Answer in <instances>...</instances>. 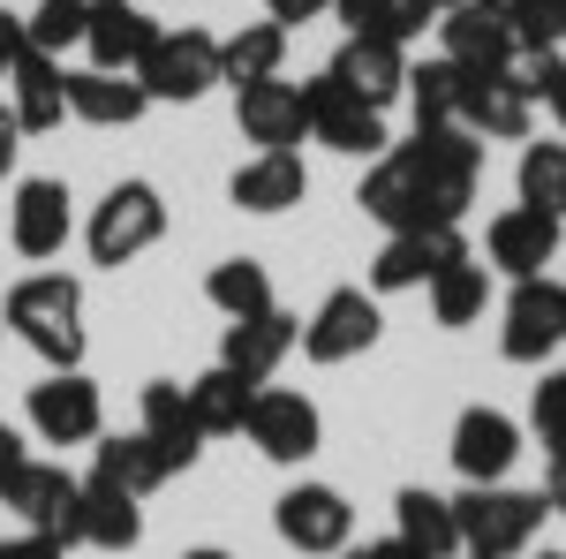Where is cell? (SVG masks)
I'll use <instances>...</instances> for the list:
<instances>
[{"label":"cell","instance_id":"obj_22","mask_svg":"<svg viewBox=\"0 0 566 559\" xmlns=\"http://www.w3.org/2000/svg\"><path fill=\"white\" fill-rule=\"evenodd\" d=\"M325 76H333V84H348L363 106H378V114H386L392 99L408 91V45H392V39H340V53L325 61Z\"/></svg>","mask_w":566,"mask_h":559},{"label":"cell","instance_id":"obj_50","mask_svg":"<svg viewBox=\"0 0 566 559\" xmlns=\"http://www.w3.org/2000/svg\"><path fill=\"white\" fill-rule=\"evenodd\" d=\"M340 559H370V552H355V545H348V552H340Z\"/></svg>","mask_w":566,"mask_h":559},{"label":"cell","instance_id":"obj_38","mask_svg":"<svg viewBox=\"0 0 566 559\" xmlns=\"http://www.w3.org/2000/svg\"><path fill=\"white\" fill-rule=\"evenodd\" d=\"M528 431L552 446V462L566 454V371H544V386L528 393Z\"/></svg>","mask_w":566,"mask_h":559},{"label":"cell","instance_id":"obj_51","mask_svg":"<svg viewBox=\"0 0 566 559\" xmlns=\"http://www.w3.org/2000/svg\"><path fill=\"white\" fill-rule=\"evenodd\" d=\"M528 559H566V552H528Z\"/></svg>","mask_w":566,"mask_h":559},{"label":"cell","instance_id":"obj_33","mask_svg":"<svg viewBox=\"0 0 566 559\" xmlns=\"http://www.w3.org/2000/svg\"><path fill=\"white\" fill-rule=\"evenodd\" d=\"M461 84H469V69H453L446 53L438 61H408V114H416V130H446V122H461Z\"/></svg>","mask_w":566,"mask_h":559},{"label":"cell","instance_id":"obj_23","mask_svg":"<svg viewBox=\"0 0 566 559\" xmlns=\"http://www.w3.org/2000/svg\"><path fill=\"white\" fill-rule=\"evenodd\" d=\"M227 197H234L242 213H258V219L295 213V205L310 197L303 152H258V159H242V167H234V182H227Z\"/></svg>","mask_w":566,"mask_h":559},{"label":"cell","instance_id":"obj_21","mask_svg":"<svg viewBox=\"0 0 566 559\" xmlns=\"http://www.w3.org/2000/svg\"><path fill=\"white\" fill-rule=\"evenodd\" d=\"M151 45H159V23H151V8H144V0H91V31H84L91 69L136 76Z\"/></svg>","mask_w":566,"mask_h":559},{"label":"cell","instance_id":"obj_17","mask_svg":"<svg viewBox=\"0 0 566 559\" xmlns=\"http://www.w3.org/2000/svg\"><path fill=\"white\" fill-rule=\"evenodd\" d=\"M453 469H461V484H506V469L522 462V424L506 416V408H461L453 416Z\"/></svg>","mask_w":566,"mask_h":559},{"label":"cell","instance_id":"obj_27","mask_svg":"<svg viewBox=\"0 0 566 559\" xmlns=\"http://www.w3.org/2000/svg\"><path fill=\"white\" fill-rule=\"evenodd\" d=\"M91 476H106V484H122L129 499H151L159 484H175V462L144 438V431H98V446H91Z\"/></svg>","mask_w":566,"mask_h":559},{"label":"cell","instance_id":"obj_52","mask_svg":"<svg viewBox=\"0 0 566 559\" xmlns=\"http://www.w3.org/2000/svg\"><path fill=\"white\" fill-rule=\"evenodd\" d=\"M446 8H453V0H446Z\"/></svg>","mask_w":566,"mask_h":559},{"label":"cell","instance_id":"obj_40","mask_svg":"<svg viewBox=\"0 0 566 559\" xmlns=\"http://www.w3.org/2000/svg\"><path fill=\"white\" fill-rule=\"evenodd\" d=\"M522 76H528V91H536V106L566 130V53H536Z\"/></svg>","mask_w":566,"mask_h":559},{"label":"cell","instance_id":"obj_3","mask_svg":"<svg viewBox=\"0 0 566 559\" xmlns=\"http://www.w3.org/2000/svg\"><path fill=\"white\" fill-rule=\"evenodd\" d=\"M544 515H552L544 491H514V484H469L453 499L469 559H528V545L544 537Z\"/></svg>","mask_w":566,"mask_h":559},{"label":"cell","instance_id":"obj_45","mask_svg":"<svg viewBox=\"0 0 566 559\" xmlns=\"http://www.w3.org/2000/svg\"><path fill=\"white\" fill-rule=\"evenodd\" d=\"M15 152H23V130H15V106H0V182L15 174Z\"/></svg>","mask_w":566,"mask_h":559},{"label":"cell","instance_id":"obj_6","mask_svg":"<svg viewBox=\"0 0 566 559\" xmlns=\"http://www.w3.org/2000/svg\"><path fill=\"white\" fill-rule=\"evenodd\" d=\"M0 507L23 521V529H45V537H61L69 552L84 545V484L61 469V462H23V469L0 484Z\"/></svg>","mask_w":566,"mask_h":559},{"label":"cell","instance_id":"obj_24","mask_svg":"<svg viewBox=\"0 0 566 559\" xmlns=\"http://www.w3.org/2000/svg\"><path fill=\"white\" fill-rule=\"evenodd\" d=\"M8 106H15V130L23 136H53L69 122V69H61L53 53H31V45H23V61H15V76H8Z\"/></svg>","mask_w":566,"mask_h":559},{"label":"cell","instance_id":"obj_19","mask_svg":"<svg viewBox=\"0 0 566 559\" xmlns=\"http://www.w3.org/2000/svg\"><path fill=\"white\" fill-rule=\"evenodd\" d=\"M295 348H303V318H287V310L272 302L264 318H234V325L219 333V363H227L234 379H250V386H272V371H280Z\"/></svg>","mask_w":566,"mask_h":559},{"label":"cell","instance_id":"obj_1","mask_svg":"<svg viewBox=\"0 0 566 559\" xmlns=\"http://www.w3.org/2000/svg\"><path fill=\"white\" fill-rule=\"evenodd\" d=\"M392 159L416 182L423 227H461V213L476 205V182H483V136L446 122V130H416L408 144H392Z\"/></svg>","mask_w":566,"mask_h":559},{"label":"cell","instance_id":"obj_30","mask_svg":"<svg viewBox=\"0 0 566 559\" xmlns=\"http://www.w3.org/2000/svg\"><path fill=\"white\" fill-rule=\"evenodd\" d=\"M181 393H189V416H197V431H205V438H234V431H242V416H250V401H258V386H250V379H234L227 363L197 371Z\"/></svg>","mask_w":566,"mask_h":559},{"label":"cell","instance_id":"obj_39","mask_svg":"<svg viewBox=\"0 0 566 559\" xmlns=\"http://www.w3.org/2000/svg\"><path fill=\"white\" fill-rule=\"evenodd\" d=\"M438 15H446V0H386V15H378V39L416 45L423 31H438Z\"/></svg>","mask_w":566,"mask_h":559},{"label":"cell","instance_id":"obj_28","mask_svg":"<svg viewBox=\"0 0 566 559\" xmlns=\"http://www.w3.org/2000/svg\"><path fill=\"white\" fill-rule=\"evenodd\" d=\"M392 537H408L423 559H461L453 499H438V491H423V484H400V491H392Z\"/></svg>","mask_w":566,"mask_h":559},{"label":"cell","instance_id":"obj_42","mask_svg":"<svg viewBox=\"0 0 566 559\" xmlns=\"http://www.w3.org/2000/svg\"><path fill=\"white\" fill-rule=\"evenodd\" d=\"M333 15L348 23V39H378V15H386V0H333Z\"/></svg>","mask_w":566,"mask_h":559},{"label":"cell","instance_id":"obj_37","mask_svg":"<svg viewBox=\"0 0 566 559\" xmlns=\"http://www.w3.org/2000/svg\"><path fill=\"white\" fill-rule=\"evenodd\" d=\"M506 23H514V45L528 61L536 53H559L566 45V0H506Z\"/></svg>","mask_w":566,"mask_h":559},{"label":"cell","instance_id":"obj_12","mask_svg":"<svg viewBox=\"0 0 566 559\" xmlns=\"http://www.w3.org/2000/svg\"><path fill=\"white\" fill-rule=\"evenodd\" d=\"M438 45L453 69L469 76H491V69H514L522 45H514V23H506V0H453L438 15Z\"/></svg>","mask_w":566,"mask_h":559},{"label":"cell","instance_id":"obj_2","mask_svg":"<svg viewBox=\"0 0 566 559\" xmlns=\"http://www.w3.org/2000/svg\"><path fill=\"white\" fill-rule=\"evenodd\" d=\"M0 325L39 355L45 371H84V280L69 272H31L15 280L8 302H0Z\"/></svg>","mask_w":566,"mask_h":559},{"label":"cell","instance_id":"obj_7","mask_svg":"<svg viewBox=\"0 0 566 559\" xmlns=\"http://www.w3.org/2000/svg\"><path fill=\"white\" fill-rule=\"evenodd\" d=\"M136 84H144L151 106H197V99L219 84V39H212V31H197V23L159 31V45H151L144 69H136Z\"/></svg>","mask_w":566,"mask_h":559},{"label":"cell","instance_id":"obj_16","mask_svg":"<svg viewBox=\"0 0 566 559\" xmlns=\"http://www.w3.org/2000/svg\"><path fill=\"white\" fill-rule=\"evenodd\" d=\"M559 235H566V219L536 213V205H506L483 227V265L506 272V280H536L544 265L559 258Z\"/></svg>","mask_w":566,"mask_h":559},{"label":"cell","instance_id":"obj_46","mask_svg":"<svg viewBox=\"0 0 566 559\" xmlns=\"http://www.w3.org/2000/svg\"><path fill=\"white\" fill-rule=\"evenodd\" d=\"M23 462H31V454H23V431H15V424H0V484L23 469Z\"/></svg>","mask_w":566,"mask_h":559},{"label":"cell","instance_id":"obj_48","mask_svg":"<svg viewBox=\"0 0 566 559\" xmlns=\"http://www.w3.org/2000/svg\"><path fill=\"white\" fill-rule=\"evenodd\" d=\"M363 552H370V559H423L408 537H378V545H363Z\"/></svg>","mask_w":566,"mask_h":559},{"label":"cell","instance_id":"obj_9","mask_svg":"<svg viewBox=\"0 0 566 559\" xmlns=\"http://www.w3.org/2000/svg\"><path fill=\"white\" fill-rule=\"evenodd\" d=\"M552 348H566V280H552V272L514 280V296L499 310V355L506 363H544Z\"/></svg>","mask_w":566,"mask_h":559},{"label":"cell","instance_id":"obj_25","mask_svg":"<svg viewBox=\"0 0 566 559\" xmlns=\"http://www.w3.org/2000/svg\"><path fill=\"white\" fill-rule=\"evenodd\" d=\"M136 431L181 469H197V454H205V431H197V416H189V393L175 386V379H151V386L136 393Z\"/></svg>","mask_w":566,"mask_h":559},{"label":"cell","instance_id":"obj_49","mask_svg":"<svg viewBox=\"0 0 566 559\" xmlns=\"http://www.w3.org/2000/svg\"><path fill=\"white\" fill-rule=\"evenodd\" d=\"M181 559H234V552H219V545H197V552H181Z\"/></svg>","mask_w":566,"mask_h":559},{"label":"cell","instance_id":"obj_8","mask_svg":"<svg viewBox=\"0 0 566 559\" xmlns=\"http://www.w3.org/2000/svg\"><path fill=\"white\" fill-rule=\"evenodd\" d=\"M242 438L258 446L264 462L303 469L310 454L325 446V416H317V401H310V393H295V386H258L250 416H242Z\"/></svg>","mask_w":566,"mask_h":559},{"label":"cell","instance_id":"obj_31","mask_svg":"<svg viewBox=\"0 0 566 559\" xmlns=\"http://www.w3.org/2000/svg\"><path fill=\"white\" fill-rule=\"evenodd\" d=\"M423 296H431V318L446 325V333H469V325H483V310H491V265L483 258L446 265Z\"/></svg>","mask_w":566,"mask_h":559},{"label":"cell","instance_id":"obj_5","mask_svg":"<svg viewBox=\"0 0 566 559\" xmlns=\"http://www.w3.org/2000/svg\"><path fill=\"white\" fill-rule=\"evenodd\" d=\"M272 529H280V545L303 559H340L355 545V507L340 484H287L280 499H272Z\"/></svg>","mask_w":566,"mask_h":559},{"label":"cell","instance_id":"obj_36","mask_svg":"<svg viewBox=\"0 0 566 559\" xmlns=\"http://www.w3.org/2000/svg\"><path fill=\"white\" fill-rule=\"evenodd\" d=\"M84 31H91V0H39L31 15H23V45L31 53H69V45H84Z\"/></svg>","mask_w":566,"mask_h":559},{"label":"cell","instance_id":"obj_47","mask_svg":"<svg viewBox=\"0 0 566 559\" xmlns=\"http://www.w3.org/2000/svg\"><path fill=\"white\" fill-rule=\"evenodd\" d=\"M544 507H552V515H566V454L544 469Z\"/></svg>","mask_w":566,"mask_h":559},{"label":"cell","instance_id":"obj_35","mask_svg":"<svg viewBox=\"0 0 566 559\" xmlns=\"http://www.w3.org/2000/svg\"><path fill=\"white\" fill-rule=\"evenodd\" d=\"M522 205L566 219V144H522V167H514Z\"/></svg>","mask_w":566,"mask_h":559},{"label":"cell","instance_id":"obj_32","mask_svg":"<svg viewBox=\"0 0 566 559\" xmlns=\"http://www.w3.org/2000/svg\"><path fill=\"white\" fill-rule=\"evenodd\" d=\"M287 69V31L264 15V23H242L234 39H219V84H264V76H280Z\"/></svg>","mask_w":566,"mask_h":559},{"label":"cell","instance_id":"obj_10","mask_svg":"<svg viewBox=\"0 0 566 559\" xmlns=\"http://www.w3.org/2000/svg\"><path fill=\"white\" fill-rule=\"evenodd\" d=\"M378 333H386V310H378V296H370V288H333V296H325V302L303 318V355L333 371V363L370 355V348H378Z\"/></svg>","mask_w":566,"mask_h":559},{"label":"cell","instance_id":"obj_29","mask_svg":"<svg viewBox=\"0 0 566 559\" xmlns=\"http://www.w3.org/2000/svg\"><path fill=\"white\" fill-rule=\"evenodd\" d=\"M84 545L91 552H136L144 545V499H129L106 476H84Z\"/></svg>","mask_w":566,"mask_h":559},{"label":"cell","instance_id":"obj_26","mask_svg":"<svg viewBox=\"0 0 566 559\" xmlns=\"http://www.w3.org/2000/svg\"><path fill=\"white\" fill-rule=\"evenodd\" d=\"M151 114V99L136 76H114V69H69V122H91V130H136Z\"/></svg>","mask_w":566,"mask_h":559},{"label":"cell","instance_id":"obj_43","mask_svg":"<svg viewBox=\"0 0 566 559\" xmlns=\"http://www.w3.org/2000/svg\"><path fill=\"white\" fill-rule=\"evenodd\" d=\"M325 8H333V0H264V15H272L280 31H295V23H317Z\"/></svg>","mask_w":566,"mask_h":559},{"label":"cell","instance_id":"obj_34","mask_svg":"<svg viewBox=\"0 0 566 559\" xmlns=\"http://www.w3.org/2000/svg\"><path fill=\"white\" fill-rule=\"evenodd\" d=\"M205 302H212L219 318L234 325V318H264L272 310V272L258 258H219L205 272Z\"/></svg>","mask_w":566,"mask_h":559},{"label":"cell","instance_id":"obj_44","mask_svg":"<svg viewBox=\"0 0 566 559\" xmlns=\"http://www.w3.org/2000/svg\"><path fill=\"white\" fill-rule=\"evenodd\" d=\"M15 61H23V15H8V8H0V84L15 76Z\"/></svg>","mask_w":566,"mask_h":559},{"label":"cell","instance_id":"obj_14","mask_svg":"<svg viewBox=\"0 0 566 559\" xmlns=\"http://www.w3.org/2000/svg\"><path fill=\"white\" fill-rule=\"evenodd\" d=\"M76 197H69V182L61 174H31V182H15V205H8V242H15V258H61L69 250V235H76V213H69Z\"/></svg>","mask_w":566,"mask_h":559},{"label":"cell","instance_id":"obj_15","mask_svg":"<svg viewBox=\"0 0 566 559\" xmlns=\"http://www.w3.org/2000/svg\"><path fill=\"white\" fill-rule=\"evenodd\" d=\"M469 258L461 227H416V235H386V250L370 258V296H408V288H431L446 265Z\"/></svg>","mask_w":566,"mask_h":559},{"label":"cell","instance_id":"obj_41","mask_svg":"<svg viewBox=\"0 0 566 559\" xmlns=\"http://www.w3.org/2000/svg\"><path fill=\"white\" fill-rule=\"evenodd\" d=\"M0 559H69V545L45 529H15V537H0Z\"/></svg>","mask_w":566,"mask_h":559},{"label":"cell","instance_id":"obj_18","mask_svg":"<svg viewBox=\"0 0 566 559\" xmlns=\"http://www.w3.org/2000/svg\"><path fill=\"white\" fill-rule=\"evenodd\" d=\"M528 122H536V91H528L522 69H491V76H469V84H461V130L469 136L522 144Z\"/></svg>","mask_w":566,"mask_h":559},{"label":"cell","instance_id":"obj_11","mask_svg":"<svg viewBox=\"0 0 566 559\" xmlns=\"http://www.w3.org/2000/svg\"><path fill=\"white\" fill-rule=\"evenodd\" d=\"M303 106H310V136H317V144H333V152H348V159H386V152H392L386 114L363 106L348 84H333L325 69L303 84Z\"/></svg>","mask_w":566,"mask_h":559},{"label":"cell","instance_id":"obj_20","mask_svg":"<svg viewBox=\"0 0 566 559\" xmlns=\"http://www.w3.org/2000/svg\"><path fill=\"white\" fill-rule=\"evenodd\" d=\"M234 130L250 136L258 152H295V144L310 136L303 84H287V76H264V84H242V91H234Z\"/></svg>","mask_w":566,"mask_h":559},{"label":"cell","instance_id":"obj_53","mask_svg":"<svg viewBox=\"0 0 566 559\" xmlns=\"http://www.w3.org/2000/svg\"><path fill=\"white\" fill-rule=\"evenodd\" d=\"M461 559H469V552H461Z\"/></svg>","mask_w":566,"mask_h":559},{"label":"cell","instance_id":"obj_13","mask_svg":"<svg viewBox=\"0 0 566 559\" xmlns=\"http://www.w3.org/2000/svg\"><path fill=\"white\" fill-rule=\"evenodd\" d=\"M23 416L39 431L45 446H98V431H106V401L91 386L84 371H45L31 401H23Z\"/></svg>","mask_w":566,"mask_h":559},{"label":"cell","instance_id":"obj_4","mask_svg":"<svg viewBox=\"0 0 566 559\" xmlns=\"http://www.w3.org/2000/svg\"><path fill=\"white\" fill-rule=\"evenodd\" d=\"M159 235H167V197H159L144 174L114 182V189L91 205V219H84V250H91V265H106V272L136 265Z\"/></svg>","mask_w":566,"mask_h":559}]
</instances>
